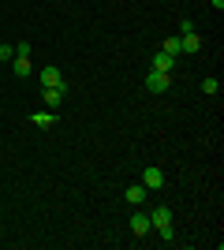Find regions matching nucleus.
Masks as SVG:
<instances>
[{
  "instance_id": "f257e3e1",
  "label": "nucleus",
  "mask_w": 224,
  "mask_h": 250,
  "mask_svg": "<svg viewBox=\"0 0 224 250\" xmlns=\"http://www.w3.org/2000/svg\"><path fill=\"white\" fill-rule=\"evenodd\" d=\"M180 52H187V56H194V52H202V38L194 34V26L187 19H183V26H180Z\"/></svg>"
},
{
  "instance_id": "f03ea898",
  "label": "nucleus",
  "mask_w": 224,
  "mask_h": 250,
  "mask_svg": "<svg viewBox=\"0 0 224 250\" xmlns=\"http://www.w3.org/2000/svg\"><path fill=\"white\" fill-rule=\"evenodd\" d=\"M146 90H153V94L172 90V75H168V71H149V75H146Z\"/></svg>"
},
{
  "instance_id": "7ed1b4c3",
  "label": "nucleus",
  "mask_w": 224,
  "mask_h": 250,
  "mask_svg": "<svg viewBox=\"0 0 224 250\" xmlns=\"http://www.w3.org/2000/svg\"><path fill=\"white\" fill-rule=\"evenodd\" d=\"M38 83H41V86H60V83H64V71H60L56 63H49V67L38 71Z\"/></svg>"
},
{
  "instance_id": "20e7f679",
  "label": "nucleus",
  "mask_w": 224,
  "mask_h": 250,
  "mask_svg": "<svg viewBox=\"0 0 224 250\" xmlns=\"http://www.w3.org/2000/svg\"><path fill=\"white\" fill-rule=\"evenodd\" d=\"M142 187H146V190H161V187H164V176H161L157 165H149L146 172H142Z\"/></svg>"
},
{
  "instance_id": "39448f33",
  "label": "nucleus",
  "mask_w": 224,
  "mask_h": 250,
  "mask_svg": "<svg viewBox=\"0 0 224 250\" xmlns=\"http://www.w3.org/2000/svg\"><path fill=\"white\" fill-rule=\"evenodd\" d=\"M64 90H67L64 83H60V86H45V90H41L45 104H49V108H60V104H64Z\"/></svg>"
},
{
  "instance_id": "423d86ee",
  "label": "nucleus",
  "mask_w": 224,
  "mask_h": 250,
  "mask_svg": "<svg viewBox=\"0 0 224 250\" xmlns=\"http://www.w3.org/2000/svg\"><path fill=\"white\" fill-rule=\"evenodd\" d=\"M176 63H180V56H168V52H157L153 56V71H176Z\"/></svg>"
},
{
  "instance_id": "0eeeda50",
  "label": "nucleus",
  "mask_w": 224,
  "mask_h": 250,
  "mask_svg": "<svg viewBox=\"0 0 224 250\" xmlns=\"http://www.w3.org/2000/svg\"><path fill=\"white\" fill-rule=\"evenodd\" d=\"M164 224H172V209H164V206L149 209V228H164Z\"/></svg>"
},
{
  "instance_id": "6e6552de",
  "label": "nucleus",
  "mask_w": 224,
  "mask_h": 250,
  "mask_svg": "<svg viewBox=\"0 0 224 250\" xmlns=\"http://www.w3.org/2000/svg\"><path fill=\"white\" fill-rule=\"evenodd\" d=\"M131 231H135V235H146L149 231V213H131Z\"/></svg>"
},
{
  "instance_id": "1a4fd4ad",
  "label": "nucleus",
  "mask_w": 224,
  "mask_h": 250,
  "mask_svg": "<svg viewBox=\"0 0 224 250\" xmlns=\"http://www.w3.org/2000/svg\"><path fill=\"white\" fill-rule=\"evenodd\" d=\"M146 194H149V190L142 187V183H131V187H127V206H142Z\"/></svg>"
},
{
  "instance_id": "9d476101",
  "label": "nucleus",
  "mask_w": 224,
  "mask_h": 250,
  "mask_svg": "<svg viewBox=\"0 0 224 250\" xmlns=\"http://www.w3.org/2000/svg\"><path fill=\"white\" fill-rule=\"evenodd\" d=\"M11 67H15V75H19V79H26V75L34 71V63H30V56H15V60H11Z\"/></svg>"
},
{
  "instance_id": "9b49d317",
  "label": "nucleus",
  "mask_w": 224,
  "mask_h": 250,
  "mask_svg": "<svg viewBox=\"0 0 224 250\" xmlns=\"http://www.w3.org/2000/svg\"><path fill=\"white\" fill-rule=\"evenodd\" d=\"M30 120H34L38 127H53V124H56V112H53V108H49V112H34Z\"/></svg>"
},
{
  "instance_id": "f8f14e48",
  "label": "nucleus",
  "mask_w": 224,
  "mask_h": 250,
  "mask_svg": "<svg viewBox=\"0 0 224 250\" xmlns=\"http://www.w3.org/2000/svg\"><path fill=\"white\" fill-rule=\"evenodd\" d=\"M161 52H168V56H183V52H180V34H176V38H164Z\"/></svg>"
},
{
  "instance_id": "ddd939ff",
  "label": "nucleus",
  "mask_w": 224,
  "mask_h": 250,
  "mask_svg": "<svg viewBox=\"0 0 224 250\" xmlns=\"http://www.w3.org/2000/svg\"><path fill=\"white\" fill-rule=\"evenodd\" d=\"M4 60H15V45H8V42L0 45V63H4Z\"/></svg>"
},
{
  "instance_id": "4468645a",
  "label": "nucleus",
  "mask_w": 224,
  "mask_h": 250,
  "mask_svg": "<svg viewBox=\"0 0 224 250\" xmlns=\"http://www.w3.org/2000/svg\"><path fill=\"white\" fill-rule=\"evenodd\" d=\"M217 90H221L217 79H202V94H217Z\"/></svg>"
},
{
  "instance_id": "2eb2a0df",
  "label": "nucleus",
  "mask_w": 224,
  "mask_h": 250,
  "mask_svg": "<svg viewBox=\"0 0 224 250\" xmlns=\"http://www.w3.org/2000/svg\"><path fill=\"white\" fill-rule=\"evenodd\" d=\"M157 235H161L164 243H172V239H176V228H172V224H164V228H157Z\"/></svg>"
},
{
  "instance_id": "dca6fc26",
  "label": "nucleus",
  "mask_w": 224,
  "mask_h": 250,
  "mask_svg": "<svg viewBox=\"0 0 224 250\" xmlns=\"http://www.w3.org/2000/svg\"><path fill=\"white\" fill-rule=\"evenodd\" d=\"M209 4H213V8H217V11H221V8H224V0H209Z\"/></svg>"
}]
</instances>
